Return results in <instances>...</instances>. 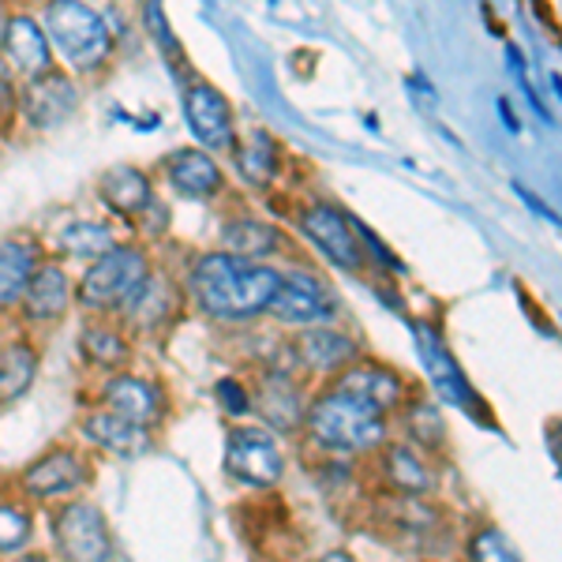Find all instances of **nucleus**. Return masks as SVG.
<instances>
[{
    "label": "nucleus",
    "instance_id": "nucleus-1",
    "mask_svg": "<svg viewBox=\"0 0 562 562\" xmlns=\"http://www.w3.org/2000/svg\"><path fill=\"white\" fill-rule=\"evenodd\" d=\"M278 270L256 267L237 256H206L192 270V293L211 315L222 319H251L267 312L278 289Z\"/></svg>",
    "mask_w": 562,
    "mask_h": 562
},
{
    "label": "nucleus",
    "instance_id": "nucleus-2",
    "mask_svg": "<svg viewBox=\"0 0 562 562\" xmlns=\"http://www.w3.org/2000/svg\"><path fill=\"white\" fill-rule=\"evenodd\" d=\"M307 424H312L315 439L334 450H371L383 439V413H375L357 397L338 394V390L315 402Z\"/></svg>",
    "mask_w": 562,
    "mask_h": 562
},
{
    "label": "nucleus",
    "instance_id": "nucleus-3",
    "mask_svg": "<svg viewBox=\"0 0 562 562\" xmlns=\"http://www.w3.org/2000/svg\"><path fill=\"white\" fill-rule=\"evenodd\" d=\"M45 31H49L57 53L76 68H98L109 57V26L94 8L71 4V0H57L45 12Z\"/></svg>",
    "mask_w": 562,
    "mask_h": 562
},
{
    "label": "nucleus",
    "instance_id": "nucleus-4",
    "mask_svg": "<svg viewBox=\"0 0 562 562\" xmlns=\"http://www.w3.org/2000/svg\"><path fill=\"white\" fill-rule=\"evenodd\" d=\"M150 281L147 259L135 248H113L87 270L79 281V304L83 307H116L132 304Z\"/></svg>",
    "mask_w": 562,
    "mask_h": 562
},
{
    "label": "nucleus",
    "instance_id": "nucleus-5",
    "mask_svg": "<svg viewBox=\"0 0 562 562\" xmlns=\"http://www.w3.org/2000/svg\"><path fill=\"white\" fill-rule=\"evenodd\" d=\"M225 469L244 484L267 487L281 476V450L267 431L259 428H240L229 435L225 447Z\"/></svg>",
    "mask_w": 562,
    "mask_h": 562
},
{
    "label": "nucleus",
    "instance_id": "nucleus-6",
    "mask_svg": "<svg viewBox=\"0 0 562 562\" xmlns=\"http://www.w3.org/2000/svg\"><path fill=\"white\" fill-rule=\"evenodd\" d=\"M270 312L285 323H319L334 315V301L312 274L289 270V274L278 278V289L270 296Z\"/></svg>",
    "mask_w": 562,
    "mask_h": 562
},
{
    "label": "nucleus",
    "instance_id": "nucleus-7",
    "mask_svg": "<svg viewBox=\"0 0 562 562\" xmlns=\"http://www.w3.org/2000/svg\"><path fill=\"white\" fill-rule=\"evenodd\" d=\"M57 540L71 562H109V555H113L102 514L83 503L68 506L57 518Z\"/></svg>",
    "mask_w": 562,
    "mask_h": 562
},
{
    "label": "nucleus",
    "instance_id": "nucleus-8",
    "mask_svg": "<svg viewBox=\"0 0 562 562\" xmlns=\"http://www.w3.org/2000/svg\"><path fill=\"white\" fill-rule=\"evenodd\" d=\"M184 116L192 124L195 139L211 150H229L233 147V121L225 98L211 87H192L184 94Z\"/></svg>",
    "mask_w": 562,
    "mask_h": 562
},
{
    "label": "nucleus",
    "instance_id": "nucleus-9",
    "mask_svg": "<svg viewBox=\"0 0 562 562\" xmlns=\"http://www.w3.org/2000/svg\"><path fill=\"white\" fill-rule=\"evenodd\" d=\"M416 346H420V357H424V368H428V379L431 386L439 390L447 402L461 405V409H473V390H469L465 375L458 371L454 357L442 349V341L435 338V330L428 326H416Z\"/></svg>",
    "mask_w": 562,
    "mask_h": 562
},
{
    "label": "nucleus",
    "instance_id": "nucleus-10",
    "mask_svg": "<svg viewBox=\"0 0 562 562\" xmlns=\"http://www.w3.org/2000/svg\"><path fill=\"white\" fill-rule=\"evenodd\" d=\"M304 233L319 244V251L326 259H334L338 267L357 270L360 267V248L349 233V222L330 206H315V211L304 214Z\"/></svg>",
    "mask_w": 562,
    "mask_h": 562
},
{
    "label": "nucleus",
    "instance_id": "nucleus-11",
    "mask_svg": "<svg viewBox=\"0 0 562 562\" xmlns=\"http://www.w3.org/2000/svg\"><path fill=\"white\" fill-rule=\"evenodd\" d=\"M76 87L68 83L65 76H38L23 94V109H26V121L34 128H57L60 121L76 109Z\"/></svg>",
    "mask_w": 562,
    "mask_h": 562
},
{
    "label": "nucleus",
    "instance_id": "nucleus-12",
    "mask_svg": "<svg viewBox=\"0 0 562 562\" xmlns=\"http://www.w3.org/2000/svg\"><path fill=\"white\" fill-rule=\"evenodd\" d=\"M338 394L346 397H357V402L371 405L375 413L390 409V405L397 402V394H402V383H397V375H390L386 368H375V364H357L349 368L346 375L338 379Z\"/></svg>",
    "mask_w": 562,
    "mask_h": 562
},
{
    "label": "nucleus",
    "instance_id": "nucleus-13",
    "mask_svg": "<svg viewBox=\"0 0 562 562\" xmlns=\"http://www.w3.org/2000/svg\"><path fill=\"white\" fill-rule=\"evenodd\" d=\"M23 484H26V492L38 495V498L68 495V492H76V487L83 484V465H79L76 454H68V450H57V454L42 458L38 465L26 469Z\"/></svg>",
    "mask_w": 562,
    "mask_h": 562
},
{
    "label": "nucleus",
    "instance_id": "nucleus-14",
    "mask_svg": "<svg viewBox=\"0 0 562 562\" xmlns=\"http://www.w3.org/2000/svg\"><path fill=\"white\" fill-rule=\"evenodd\" d=\"M4 45L12 65L26 71V76H45L49 68V42H45L42 26L26 15H15V20L4 23Z\"/></svg>",
    "mask_w": 562,
    "mask_h": 562
},
{
    "label": "nucleus",
    "instance_id": "nucleus-15",
    "mask_svg": "<svg viewBox=\"0 0 562 562\" xmlns=\"http://www.w3.org/2000/svg\"><path fill=\"white\" fill-rule=\"evenodd\" d=\"M105 402H109V413L128 424H139V428H147L154 420V413H158V394H154V386L132 375L113 379V383L105 386Z\"/></svg>",
    "mask_w": 562,
    "mask_h": 562
},
{
    "label": "nucleus",
    "instance_id": "nucleus-16",
    "mask_svg": "<svg viewBox=\"0 0 562 562\" xmlns=\"http://www.w3.org/2000/svg\"><path fill=\"white\" fill-rule=\"evenodd\" d=\"M87 435L98 442V447L113 450L116 458H139V454H147V447H150L147 431H143L139 424H128V420H121V416H113V413L90 416Z\"/></svg>",
    "mask_w": 562,
    "mask_h": 562
},
{
    "label": "nucleus",
    "instance_id": "nucleus-17",
    "mask_svg": "<svg viewBox=\"0 0 562 562\" xmlns=\"http://www.w3.org/2000/svg\"><path fill=\"white\" fill-rule=\"evenodd\" d=\"M166 169H169V180L177 184V192H184L192 199L214 195L217 188H222V173H217V166L199 150H177Z\"/></svg>",
    "mask_w": 562,
    "mask_h": 562
},
{
    "label": "nucleus",
    "instance_id": "nucleus-18",
    "mask_svg": "<svg viewBox=\"0 0 562 562\" xmlns=\"http://www.w3.org/2000/svg\"><path fill=\"white\" fill-rule=\"evenodd\" d=\"M259 413H262V420L274 424L281 431L296 428V424L304 420L301 394H296V386L289 383L285 375H267V383L259 390Z\"/></svg>",
    "mask_w": 562,
    "mask_h": 562
},
{
    "label": "nucleus",
    "instance_id": "nucleus-19",
    "mask_svg": "<svg viewBox=\"0 0 562 562\" xmlns=\"http://www.w3.org/2000/svg\"><path fill=\"white\" fill-rule=\"evenodd\" d=\"M102 199L116 214H135L143 206H150V184L139 169L116 166L102 177Z\"/></svg>",
    "mask_w": 562,
    "mask_h": 562
},
{
    "label": "nucleus",
    "instance_id": "nucleus-20",
    "mask_svg": "<svg viewBox=\"0 0 562 562\" xmlns=\"http://www.w3.org/2000/svg\"><path fill=\"white\" fill-rule=\"evenodd\" d=\"M68 307V278L57 267H45L38 274H31L26 285V312L31 319H53Z\"/></svg>",
    "mask_w": 562,
    "mask_h": 562
},
{
    "label": "nucleus",
    "instance_id": "nucleus-21",
    "mask_svg": "<svg viewBox=\"0 0 562 562\" xmlns=\"http://www.w3.org/2000/svg\"><path fill=\"white\" fill-rule=\"evenodd\" d=\"M301 352L312 368L330 371V368L349 364V360L357 357V341H349L346 334H338V330H312L301 338Z\"/></svg>",
    "mask_w": 562,
    "mask_h": 562
},
{
    "label": "nucleus",
    "instance_id": "nucleus-22",
    "mask_svg": "<svg viewBox=\"0 0 562 562\" xmlns=\"http://www.w3.org/2000/svg\"><path fill=\"white\" fill-rule=\"evenodd\" d=\"M34 274V256L23 244H0V307L15 304Z\"/></svg>",
    "mask_w": 562,
    "mask_h": 562
},
{
    "label": "nucleus",
    "instance_id": "nucleus-23",
    "mask_svg": "<svg viewBox=\"0 0 562 562\" xmlns=\"http://www.w3.org/2000/svg\"><path fill=\"white\" fill-rule=\"evenodd\" d=\"M222 240L233 248V256L248 259V262L278 248V233L270 229V225H262V222H248V217H244V222H233L229 229L222 233Z\"/></svg>",
    "mask_w": 562,
    "mask_h": 562
},
{
    "label": "nucleus",
    "instance_id": "nucleus-24",
    "mask_svg": "<svg viewBox=\"0 0 562 562\" xmlns=\"http://www.w3.org/2000/svg\"><path fill=\"white\" fill-rule=\"evenodd\" d=\"M60 248H65L68 256L102 259L113 251V233H109V225H98V222H76L60 233Z\"/></svg>",
    "mask_w": 562,
    "mask_h": 562
},
{
    "label": "nucleus",
    "instance_id": "nucleus-25",
    "mask_svg": "<svg viewBox=\"0 0 562 562\" xmlns=\"http://www.w3.org/2000/svg\"><path fill=\"white\" fill-rule=\"evenodd\" d=\"M274 169H278V150L270 143L267 132H256L248 139V147L240 150V173L251 180V184H270L274 180Z\"/></svg>",
    "mask_w": 562,
    "mask_h": 562
},
{
    "label": "nucleus",
    "instance_id": "nucleus-26",
    "mask_svg": "<svg viewBox=\"0 0 562 562\" xmlns=\"http://www.w3.org/2000/svg\"><path fill=\"white\" fill-rule=\"evenodd\" d=\"M34 352L26 346H12L0 357V397H20L34 379Z\"/></svg>",
    "mask_w": 562,
    "mask_h": 562
},
{
    "label": "nucleus",
    "instance_id": "nucleus-27",
    "mask_svg": "<svg viewBox=\"0 0 562 562\" xmlns=\"http://www.w3.org/2000/svg\"><path fill=\"white\" fill-rule=\"evenodd\" d=\"M390 476H394V484H402L405 492H428L431 487V469L424 465L420 458L413 454V450L405 447H394L390 450Z\"/></svg>",
    "mask_w": 562,
    "mask_h": 562
},
{
    "label": "nucleus",
    "instance_id": "nucleus-28",
    "mask_svg": "<svg viewBox=\"0 0 562 562\" xmlns=\"http://www.w3.org/2000/svg\"><path fill=\"white\" fill-rule=\"evenodd\" d=\"M83 349L90 360H98V364H121L124 360V341L116 338L113 330H105V326H87L83 330Z\"/></svg>",
    "mask_w": 562,
    "mask_h": 562
},
{
    "label": "nucleus",
    "instance_id": "nucleus-29",
    "mask_svg": "<svg viewBox=\"0 0 562 562\" xmlns=\"http://www.w3.org/2000/svg\"><path fill=\"white\" fill-rule=\"evenodd\" d=\"M473 559H476V562H521V559H518V551L510 548V540H506L498 529L476 532V540H473Z\"/></svg>",
    "mask_w": 562,
    "mask_h": 562
},
{
    "label": "nucleus",
    "instance_id": "nucleus-30",
    "mask_svg": "<svg viewBox=\"0 0 562 562\" xmlns=\"http://www.w3.org/2000/svg\"><path fill=\"white\" fill-rule=\"evenodd\" d=\"M26 537H31V521L15 506H0V551L23 548Z\"/></svg>",
    "mask_w": 562,
    "mask_h": 562
},
{
    "label": "nucleus",
    "instance_id": "nucleus-31",
    "mask_svg": "<svg viewBox=\"0 0 562 562\" xmlns=\"http://www.w3.org/2000/svg\"><path fill=\"white\" fill-rule=\"evenodd\" d=\"M409 424H413V431H416V439H420V442H439L442 439V420H439V413H435L428 402L416 405Z\"/></svg>",
    "mask_w": 562,
    "mask_h": 562
},
{
    "label": "nucleus",
    "instance_id": "nucleus-32",
    "mask_svg": "<svg viewBox=\"0 0 562 562\" xmlns=\"http://www.w3.org/2000/svg\"><path fill=\"white\" fill-rule=\"evenodd\" d=\"M217 402H222L233 416L248 413V394H244V386L237 379H222V383H217Z\"/></svg>",
    "mask_w": 562,
    "mask_h": 562
},
{
    "label": "nucleus",
    "instance_id": "nucleus-33",
    "mask_svg": "<svg viewBox=\"0 0 562 562\" xmlns=\"http://www.w3.org/2000/svg\"><path fill=\"white\" fill-rule=\"evenodd\" d=\"M12 105V79H8V65L4 57H0V113Z\"/></svg>",
    "mask_w": 562,
    "mask_h": 562
},
{
    "label": "nucleus",
    "instance_id": "nucleus-34",
    "mask_svg": "<svg viewBox=\"0 0 562 562\" xmlns=\"http://www.w3.org/2000/svg\"><path fill=\"white\" fill-rule=\"evenodd\" d=\"M319 562H352V555H346V551H330V555H323Z\"/></svg>",
    "mask_w": 562,
    "mask_h": 562
},
{
    "label": "nucleus",
    "instance_id": "nucleus-35",
    "mask_svg": "<svg viewBox=\"0 0 562 562\" xmlns=\"http://www.w3.org/2000/svg\"><path fill=\"white\" fill-rule=\"evenodd\" d=\"M23 562H45V559H38V555H31V559H23Z\"/></svg>",
    "mask_w": 562,
    "mask_h": 562
}]
</instances>
